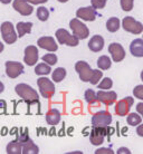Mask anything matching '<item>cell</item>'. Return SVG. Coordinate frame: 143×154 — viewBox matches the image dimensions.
Masks as SVG:
<instances>
[{"instance_id":"1","label":"cell","mask_w":143,"mask_h":154,"mask_svg":"<svg viewBox=\"0 0 143 154\" xmlns=\"http://www.w3.org/2000/svg\"><path fill=\"white\" fill-rule=\"evenodd\" d=\"M16 93L18 94V96L21 97V100H23L27 104L31 105L34 103L38 102V93L36 92L35 89L31 86L27 84H18L15 88Z\"/></svg>"},{"instance_id":"2","label":"cell","mask_w":143,"mask_h":154,"mask_svg":"<svg viewBox=\"0 0 143 154\" xmlns=\"http://www.w3.org/2000/svg\"><path fill=\"white\" fill-rule=\"evenodd\" d=\"M70 27L73 31V35L76 36L81 40L86 39L89 36V29L87 28L85 23H82L78 18H74V19L70 20Z\"/></svg>"},{"instance_id":"3","label":"cell","mask_w":143,"mask_h":154,"mask_svg":"<svg viewBox=\"0 0 143 154\" xmlns=\"http://www.w3.org/2000/svg\"><path fill=\"white\" fill-rule=\"evenodd\" d=\"M56 38H57L58 42L62 44V45H67V46L70 47H75L78 45L79 42V39L74 35H70L68 31L64 29V28H61L56 31Z\"/></svg>"},{"instance_id":"4","label":"cell","mask_w":143,"mask_h":154,"mask_svg":"<svg viewBox=\"0 0 143 154\" xmlns=\"http://www.w3.org/2000/svg\"><path fill=\"white\" fill-rule=\"evenodd\" d=\"M112 123V115L107 111H100L95 113L92 117L93 127H107Z\"/></svg>"},{"instance_id":"5","label":"cell","mask_w":143,"mask_h":154,"mask_svg":"<svg viewBox=\"0 0 143 154\" xmlns=\"http://www.w3.org/2000/svg\"><path fill=\"white\" fill-rule=\"evenodd\" d=\"M0 30H1V36H2V39L5 40L6 44H9L11 45L17 40L18 36L15 32V28H14V25H12L10 21H5L2 23L1 27H0Z\"/></svg>"},{"instance_id":"6","label":"cell","mask_w":143,"mask_h":154,"mask_svg":"<svg viewBox=\"0 0 143 154\" xmlns=\"http://www.w3.org/2000/svg\"><path fill=\"white\" fill-rule=\"evenodd\" d=\"M37 85L39 87L42 96L45 98H50L55 94V86L54 83L46 78V77H40L37 79Z\"/></svg>"},{"instance_id":"7","label":"cell","mask_w":143,"mask_h":154,"mask_svg":"<svg viewBox=\"0 0 143 154\" xmlns=\"http://www.w3.org/2000/svg\"><path fill=\"white\" fill-rule=\"evenodd\" d=\"M122 27L125 31L134 34V35H140L143 31V25L140 21L135 20L133 17H125L122 21Z\"/></svg>"},{"instance_id":"8","label":"cell","mask_w":143,"mask_h":154,"mask_svg":"<svg viewBox=\"0 0 143 154\" xmlns=\"http://www.w3.org/2000/svg\"><path fill=\"white\" fill-rule=\"evenodd\" d=\"M107 127H93V130L89 133V141L93 145L98 146L103 144L104 137L107 135Z\"/></svg>"},{"instance_id":"9","label":"cell","mask_w":143,"mask_h":154,"mask_svg":"<svg viewBox=\"0 0 143 154\" xmlns=\"http://www.w3.org/2000/svg\"><path fill=\"white\" fill-rule=\"evenodd\" d=\"M75 70L79 75V78H81L82 82H85V83L86 82H89L92 73H93V69L91 68V66L87 63L83 62V60L77 62L75 64Z\"/></svg>"},{"instance_id":"10","label":"cell","mask_w":143,"mask_h":154,"mask_svg":"<svg viewBox=\"0 0 143 154\" xmlns=\"http://www.w3.org/2000/svg\"><path fill=\"white\" fill-rule=\"evenodd\" d=\"M116 98H117V95L113 91L101 89V91H98L96 93V100L98 102H101V103H103L104 105H106V106L114 104L116 102Z\"/></svg>"},{"instance_id":"11","label":"cell","mask_w":143,"mask_h":154,"mask_svg":"<svg viewBox=\"0 0 143 154\" xmlns=\"http://www.w3.org/2000/svg\"><path fill=\"white\" fill-rule=\"evenodd\" d=\"M133 103H134V100H133V97L130 96L119 100L115 105V113L120 116H125L130 112L131 107L133 106Z\"/></svg>"},{"instance_id":"12","label":"cell","mask_w":143,"mask_h":154,"mask_svg":"<svg viewBox=\"0 0 143 154\" xmlns=\"http://www.w3.org/2000/svg\"><path fill=\"white\" fill-rule=\"evenodd\" d=\"M23 73V65L18 62H6V74L10 78H17Z\"/></svg>"},{"instance_id":"13","label":"cell","mask_w":143,"mask_h":154,"mask_svg":"<svg viewBox=\"0 0 143 154\" xmlns=\"http://www.w3.org/2000/svg\"><path fill=\"white\" fill-rule=\"evenodd\" d=\"M108 53L111 54L113 58V62L120 63L122 62L124 58H125V50L122 47L121 44L117 42H113L108 46Z\"/></svg>"},{"instance_id":"14","label":"cell","mask_w":143,"mask_h":154,"mask_svg":"<svg viewBox=\"0 0 143 154\" xmlns=\"http://www.w3.org/2000/svg\"><path fill=\"white\" fill-rule=\"evenodd\" d=\"M96 9H94L93 7L79 8L76 11V17L84 21H94L96 19Z\"/></svg>"},{"instance_id":"15","label":"cell","mask_w":143,"mask_h":154,"mask_svg":"<svg viewBox=\"0 0 143 154\" xmlns=\"http://www.w3.org/2000/svg\"><path fill=\"white\" fill-rule=\"evenodd\" d=\"M12 7L21 16H29L34 11V7L26 0H14Z\"/></svg>"},{"instance_id":"16","label":"cell","mask_w":143,"mask_h":154,"mask_svg":"<svg viewBox=\"0 0 143 154\" xmlns=\"http://www.w3.org/2000/svg\"><path fill=\"white\" fill-rule=\"evenodd\" d=\"M38 60V49L36 46H28L25 49V57L23 62L26 63L28 66H34Z\"/></svg>"},{"instance_id":"17","label":"cell","mask_w":143,"mask_h":154,"mask_svg":"<svg viewBox=\"0 0 143 154\" xmlns=\"http://www.w3.org/2000/svg\"><path fill=\"white\" fill-rule=\"evenodd\" d=\"M37 45H38L40 48L43 49H46L50 53L53 51H56L58 49V45L56 44L55 39L53 37H49V36H46V37H40L37 42Z\"/></svg>"},{"instance_id":"18","label":"cell","mask_w":143,"mask_h":154,"mask_svg":"<svg viewBox=\"0 0 143 154\" xmlns=\"http://www.w3.org/2000/svg\"><path fill=\"white\" fill-rule=\"evenodd\" d=\"M89 48L94 53H98L104 48V39L100 35H95L89 39Z\"/></svg>"},{"instance_id":"19","label":"cell","mask_w":143,"mask_h":154,"mask_svg":"<svg viewBox=\"0 0 143 154\" xmlns=\"http://www.w3.org/2000/svg\"><path fill=\"white\" fill-rule=\"evenodd\" d=\"M130 51L134 57H143V39H134L130 45Z\"/></svg>"},{"instance_id":"20","label":"cell","mask_w":143,"mask_h":154,"mask_svg":"<svg viewBox=\"0 0 143 154\" xmlns=\"http://www.w3.org/2000/svg\"><path fill=\"white\" fill-rule=\"evenodd\" d=\"M38 146L30 139L28 140L27 142L23 143V145H21V153L23 154H38Z\"/></svg>"},{"instance_id":"21","label":"cell","mask_w":143,"mask_h":154,"mask_svg":"<svg viewBox=\"0 0 143 154\" xmlns=\"http://www.w3.org/2000/svg\"><path fill=\"white\" fill-rule=\"evenodd\" d=\"M46 121L49 125H57L61 122V112L56 108L50 109L46 114Z\"/></svg>"},{"instance_id":"22","label":"cell","mask_w":143,"mask_h":154,"mask_svg":"<svg viewBox=\"0 0 143 154\" xmlns=\"http://www.w3.org/2000/svg\"><path fill=\"white\" fill-rule=\"evenodd\" d=\"M31 28H33V23H25V21H19L16 26L17 32H18V37H23L27 34H30Z\"/></svg>"},{"instance_id":"23","label":"cell","mask_w":143,"mask_h":154,"mask_svg":"<svg viewBox=\"0 0 143 154\" xmlns=\"http://www.w3.org/2000/svg\"><path fill=\"white\" fill-rule=\"evenodd\" d=\"M120 19L116 18V17H112L106 21V29H107L110 32H115V31L119 30L120 28Z\"/></svg>"},{"instance_id":"24","label":"cell","mask_w":143,"mask_h":154,"mask_svg":"<svg viewBox=\"0 0 143 154\" xmlns=\"http://www.w3.org/2000/svg\"><path fill=\"white\" fill-rule=\"evenodd\" d=\"M21 143L17 142V141H12L7 145V151L8 154H21Z\"/></svg>"},{"instance_id":"25","label":"cell","mask_w":143,"mask_h":154,"mask_svg":"<svg viewBox=\"0 0 143 154\" xmlns=\"http://www.w3.org/2000/svg\"><path fill=\"white\" fill-rule=\"evenodd\" d=\"M66 77V69L63 67H58L51 74V78L55 83H61V82Z\"/></svg>"},{"instance_id":"26","label":"cell","mask_w":143,"mask_h":154,"mask_svg":"<svg viewBox=\"0 0 143 154\" xmlns=\"http://www.w3.org/2000/svg\"><path fill=\"white\" fill-rule=\"evenodd\" d=\"M111 65H112L111 59H110V57L105 56V55L101 56V57L97 59V67H98L100 69H102V70L108 69V68L111 67Z\"/></svg>"},{"instance_id":"27","label":"cell","mask_w":143,"mask_h":154,"mask_svg":"<svg viewBox=\"0 0 143 154\" xmlns=\"http://www.w3.org/2000/svg\"><path fill=\"white\" fill-rule=\"evenodd\" d=\"M50 70H51V68H50V66L48 65V64H46V63H40V64H38V65L36 66L35 74L36 75L43 76V75H48V74H50Z\"/></svg>"},{"instance_id":"28","label":"cell","mask_w":143,"mask_h":154,"mask_svg":"<svg viewBox=\"0 0 143 154\" xmlns=\"http://www.w3.org/2000/svg\"><path fill=\"white\" fill-rule=\"evenodd\" d=\"M126 121H128L129 125H131V126H138L142 122V117L139 114H136V113H131V114L128 115Z\"/></svg>"},{"instance_id":"29","label":"cell","mask_w":143,"mask_h":154,"mask_svg":"<svg viewBox=\"0 0 143 154\" xmlns=\"http://www.w3.org/2000/svg\"><path fill=\"white\" fill-rule=\"evenodd\" d=\"M28 140H29V134H28V128H26V127H21L19 130V133L17 134V142L19 143H25L27 142Z\"/></svg>"},{"instance_id":"30","label":"cell","mask_w":143,"mask_h":154,"mask_svg":"<svg viewBox=\"0 0 143 154\" xmlns=\"http://www.w3.org/2000/svg\"><path fill=\"white\" fill-rule=\"evenodd\" d=\"M37 17H38V19L40 21H46L48 19V17H49V11H48V9L45 7H39L37 9Z\"/></svg>"},{"instance_id":"31","label":"cell","mask_w":143,"mask_h":154,"mask_svg":"<svg viewBox=\"0 0 143 154\" xmlns=\"http://www.w3.org/2000/svg\"><path fill=\"white\" fill-rule=\"evenodd\" d=\"M84 97H85L86 102H87L89 104H94L95 102H97L96 93L94 92L93 89H87V91L85 92V95H84Z\"/></svg>"},{"instance_id":"32","label":"cell","mask_w":143,"mask_h":154,"mask_svg":"<svg viewBox=\"0 0 143 154\" xmlns=\"http://www.w3.org/2000/svg\"><path fill=\"white\" fill-rule=\"evenodd\" d=\"M102 76H103V73H102V70L93 69V73H92V76H91L89 83H91V84H93V85L98 84V82H100V79L102 78Z\"/></svg>"},{"instance_id":"33","label":"cell","mask_w":143,"mask_h":154,"mask_svg":"<svg viewBox=\"0 0 143 154\" xmlns=\"http://www.w3.org/2000/svg\"><path fill=\"white\" fill-rule=\"evenodd\" d=\"M43 59L44 62L46 63V64H48L49 66H53L55 65L56 63H57V56L55 54H46L43 56Z\"/></svg>"},{"instance_id":"34","label":"cell","mask_w":143,"mask_h":154,"mask_svg":"<svg viewBox=\"0 0 143 154\" xmlns=\"http://www.w3.org/2000/svg\"><path fill=\"white\" fill-rule=\"evenodd\" d=\"M112 86H113L112 79H111V78H108V77H106V78H104V79H102V82L98 84V88L107 91V89L112 88Z\"/></svg>"},{"instance_id":"35","label":"cell","mask_w":143,"mask_h":154,"mask_svg":"<svg viewBox=\"0 0 143 154\" xmlns=\"http://www.w3.org/2000/svg\"><path fill=\"white\" fill-rule=\"evenodd\" d=\"M134 0H121V7L124 11H131Z\"/></svg>"},{"instance_id":"36","label":"cell","mask_w":143,"mask_h":154,"mask_svg":"<svg viewBox=\"0 0 143 154\" xmlns=\"http://www.w3.org/2000/svg\"><path fill=\"white\" fill-rule=\"evenodd\" d=\"M91 4L94 9H103L106 5V0H91Z\"/></svg>"},{"instance_id":"37","label":"cell","mask_w":143,"mask_h":154,"mask_svg":"<svg viewBox=\"0 0 143 154\" xmlns=\"http://www.w3.org/2000/svg\"><path fill=\"white\" fill-rule=\"evenodd\" d=\"M133 94L136 98L143 100V85H138L135 88L133 89Z\"/></svg>"},{"instance_id":"38","label":"cell","mask_w":143,"mask_h":154,"mask_svg":"<svg viewBox=\"0 0 143 154\" xmlns=\"http://www.w3.org/2000/svg\"><path fill=\"white\" fill-rule=\"evenodd\" d=\"M113 152L111 149H107V147H102V149H98L97 151H95V154H113Z\"/></svg>"},{"instance_id":"39","label":"cell","mask_w":143,"mask_h":154,"mask_svg":"<svg viewBox=\"0 0 143 154\" xmlns=\"http://www.w3.org/2000/svg\"><path fill=\"white\" fill-rule=\"evenodd\" d=\"M6 109H7V104H6V102L5 100H0V115L1 114H4L6 113Z\"/></svg>"},{"instance_id":"40","label":"cell","mask_w":143,"mask_h":154,"mask_svg":"<svg viewBox=\"0 0 143 154\" xmlns=\"http://www.w3.org/2000/svg\"><path fill=\"white\" fill-rule=\"evenodd\" d=\"M26 1L31 5H40V4H45V2H47L48 0H26Z\"/></svg>"},{"instance_id":"41","label":"cell","mask_w":143,"mask_h":154,"mask_svg":"<svg viewBox=\"0 0 143 154\" xmlns=\"http://www.w3.org/2000/svg\"><path fill=\"white\" fill-rule=\"evenodd\" d=\"M117 153H119V154H122V153L130 154L131 152H130V151H129V149H126V147H120V149H119V151H117Z\"/></svg>"},{"instance_id":"42","label":"cell","mask_w":143,"mask_h":154,"mask_svg":"<svg viewBox=\"0 0 143 154\" xmlns=\"http://www.w3.org/2000/svg\"><path fill=\"white\" fill-rule=\"evenodd\" d=\"M136 109H138V112H139L141 115H143V103H139L138 106H136Z\"/></svg>"},{"instance_id":"43","label":"cell","mask_w":143,"mask_h":154,"mask_svg":"<svg viewBox=\"0 0 143 154\" xmlns=\"http://www.w3.org/2000/svg\"><path fill=\"white\" fill-rule=\"evenodd\" d=\"M138 134H139V136H143V125H141V124H139V127H138Z\"/></svg>"},{"instance_id":"44","label":"cell","mask_w":143,"mask_h":154,"mask_svg":"<svg viewBox=\"0 0 143 154\" xmlns=\"http://www.w3.org/2000/svg\"><path fill=\"white\" fill-rule=\"evenodd\" d=\"M0 2H1V4H4V5H8V4H10V2H11V0H0Z\"/></svg>"},{"instance_id":"45","label":"cell","mask_w":143,"mask_h":154,"mask_svg":"<svg viewBox=\"0 0 143 154\" xmlns=\"http://www.w3.org/2000/svg\"><path fill=\"white\" fill-rule=\"evenodd\" d=\"M4 49H5V46H4V44L0 42V53H2L4 51Z\"/></svg>"},{"instance_id":"46","label":"cell","mask_w":143,"mask_h":154,"mask_svg":"<svg viewBox=\"0 0 143 154\" xmlns=\"http://www.w3.org/2000/svg\"><path fill=\"white\" fill-rule=\"evenodd\" d=\"M4 89H5V86H4V84L0 82V93H2L4 92Z\"/></svg>"},{"instance_id":"47","label":"cell","mask_w":143,"mask_h":154,"mask_svg":"<svg viewBox=\"0 0 143 154\" xmlns=\"http://www.w3.org/2000/svg\"><path fill=\"white\" fill-rule=\"evenodd\" d=\"M58 1H59V2H63V4H65V2H67L68 0H58Z\"/></svg>"}]
</instances>
